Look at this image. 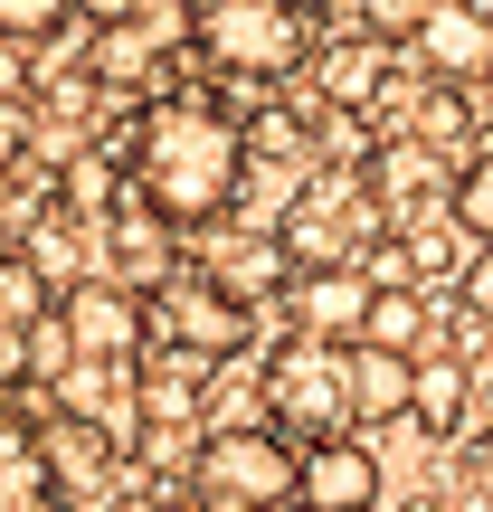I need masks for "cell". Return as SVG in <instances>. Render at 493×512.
Instances as JSON below:
<instances>
[{"mask_svg": "<svg viewBox=\"0 0 493 512\" xmlns=\"http://www.w3.org/2000/svg\"><path fill=\"white\" fill-rule=\"evenodd\" d=\"M124 171H133V200L190 238V228L228 219V200L247 181V114L209 86H171L152 105H133Z\"/></svg>", "mask_w": 493, "mask_h": 512, "instance_id": "cell-1", "label": "cell"}, {"mask_svg": "<svg viewBox=\"0 0 493 512\" xmlns=\"http://www.w3.org/2000/svg\"><path fill=\"white\" fill-rule=\"evenodd\" d=\"M313 38H323V10H294V0H200L190 10V48L228 86H285V76H304Z\"/></svg>", "mask_w": 493, "mask_h": 512, "instance_id": "cell-2", "label": "cell"}, {"mask_svg": "<svg viewBox=\"0 0 493 512\" xmlns=\"http://www.w3.org/2000/svg\"><path fill=\"white\" fill-rule=\"evenodd\" d=\"M380 200L361 190V162H332V171H304L285 200V219H275V247H285L294 275H342L361 266V247L380 238Z\"/></svg>", "mask_w": 493, "mask_h": 512, "instance_id": "cell-3", "label": "cell"}, {"mask_svg": "<svg viewBox=\"0 0 493 512\" xmlns=\"http://www.w3.org/2000/svg\"><path fill=\"white\" fill-rule=\"evenodd\" d=\"M256 389H266V427L294 446V456L323 446V437H351V351L275 342L266 370H256Z\"/></svg>", "mask_w": 493, "mask_h": 512, "instance_id": "cell-4", "label": "cell"}, {"mask_svg": "<svg viewBox=\"0 0 493 512\" xmlns=\"http://www.w3.org/2000/svg\"><path fill=\"white\" fill-rule=\"evenodd\" d=\"M143 342L162 351V361H200V370H228L238 351L256 342V313L238 294H219L200 266H181L162 294H143Z\"/></svg>", "mask_w": 493, "mask_h": 512, "instance_id": "cell-5", "label": "cell"}, {"mask_svg": "<svg viewBox=\"0 0 493 512\" xmlns=\"http://www.w3.org/2000/svg\"><path fill=\"white\" fill-rule=\"evenodd\" d=\"M190 494H219V503H238V512H285L294 503V446L275 437L266 418L209 427L200 456H190Z\"/></svg>", "mask_w": 493, "mask_h": 512, "instance_id": "cell-6", "label": "cell"}, {"mask_svg": "<svg viewBox=\"0 0 493 512\" xmlns=\"http://www.w3.org/2000/svg\"><path fill=\"white\" fill-rule=\"evenodd\" d=\"M86 48H95V86H143V105L152 95H171L162 86V67H171V48H190V10H105V19H86Z\"/></svg>", "mask_w": 493, "mask_h": 512, "instance_id": "cell-7", "label": "cell"}, {"mask_svg": "<svg viewBox=\"0 0 493 512\" xmlns=\"http://www.w3.org/2000/svg\"><path fill=\"white\" fill-rule=\"evenodd\" d=\"M304 86H313V105H323L332 124L380 114L389 86H399V38H380V29H342V38H332V29H323V38H313Z\"/></svg>", "mask_w": 493, "mask_h": 512, "instance_id": "cell-8", "label": "cell"}, {"mask_svg": "<svg viewBox=\"0 0 493 512\" xmlns=\"http://www.w3.org/2000/svg\"><path fill=\"white\" fill-rule=\"evenodd\" d=\"M57 332H67L76 370H133L143 361V304H133L124 285H105V275H86V285L57 294Z\"/></svg>", "mask_w": 493, "mask_h": 512, "instance_id": "cell-9", "label": "cell"}, {"mask_svg": "<svg viewBox=\"0 0 493 512\" xmlns=\"http://www.w3.org/2000/svg\"><path fill=\"white\" fill-rule=\"evenodd\" d=\"M38 465H48V494L57 503H95V494L124 484V437H114L105 418L48 408V418H38Z\"/></svg>", "mask_w": 493, "mask_h": 512, "instance_id": "cell-10", "label": "cell"}, {"mask_svg": "<svg viewBox=\"0 0 493 512\" xmlns=\"http://www.w3.org/2000/svg\"><path fill=\"white\" fill-rule=\"evenodd\" d=\"M408 48H418L427 86H493V10H465V0H427L408 10Z\"/></svg>", "mask_w": 493, "mask_h": 512, "instance_id": "cell-11", "label": "cell"}, {"mask_svg": "<svg viewBox=\"0 0 493 512\" xmlns=\"http://www.w3.org/2000/svg\"><path fill=\"white\" fill-rule=\"evenodd\" d=\"M380 494H389V465L361 437H323L294 456V512H380Z\"/></svg>", "mask_w": 493, "mask_h": 512, "instance_id": "cell-12", "label": "cell"}, {"mask_svg": "<svg viewBox=\"0 0 493 512\" xmlns=\"http://www.w3.org/2000/svg\"><path fill=\"white\" fill-rule=\"evenodd\" d=\"M95 256H105V285H124L133 304H143V294H162L171 275H181V228L152 219L143 200H124L105 228H95Z\"/></svg>", "mask_w": 493, "mask_h": 512, "instance_id": "cell-13", "label": "cell"}, {"mask_svg": "<svg viewBox=\"0 0 493 512\" xmlns=\"http://www.w3.org/2000/svg\"><path fill=\"white\" fill-rule=\"evenodd\" d=\"M294 342H323V351H361V332H370V285L361 275H294Z\"/></svg>", "mask_w": 493, "mask_h": 512, "instance_id": "cell-14", "label": "cell"}, {"mask_svg": "<svg viewBox=\"0 0 493 512\" xmlns=\"http://www.w3.org/2000/svg\"><path fill=\"white\" fill-rule=\"evenodd\" d=\"M200 275H209L219 294H238L247 313H256V304H275V294H294V266H285V247H275V228H266V238H228Z\"/></svg>", "mask_w": 493, "mask_h": 512, "instance_id": "cell-15", "label": "cell"}, {"mask_svg": "<svg viewBox=\"0 0 493 512\" xmlns=\"http://www.w3.org/2000/svg\"><path fill=\"white\" fill-rule=\"evenodd\" d=\"M408 389H418V361L351 351V427H408Z\"/></svg>", "mask_w": 493, "mask_h": 512, "instance_id": "cell-16", "label": "cell"}, {"mask_svg": "<svg viewBox=\"0 0 493 512\" xmlns=\"http://www.w3.org/2000/svg\"><path fill=\"white\" fill-rule=\"evenodd\" d=\"M57 313V294H48V275L29 266L19 247H0V361H19L29 351V332Z\"/></svg>", "mask_w": 493, "mask_h": 512, "instance_id": "cell-17", "label": "cell"}, {"mask_svg": "<svg viewBox=\"0 0 493 512\" xmlns=\"http://www.w3.org/2000/svg\"><path fill=\"white\" fill-rule=\"evenodd\" d=\"M48 465H38V427H19V408H0V512H48Z\"/></svg>", "mask_w": 493, "mask_h": 512, "instance_id": "cell-18", "label": "cell"}, {"mask_svg": "<svg viewBox=\"0 0 493 512\" xmlns=\"http://www.w3.org/2000/svg\"><path fill=\"white\" fill-rule=\"evenodd\" d=\"M465 389H475V370H456V361H437V351H427V361H418V389H408V427H427V437H456Z\"/></svg>", "mask_w": 493, "mask_h": 512, "instance_id": "cell-19", "label": "cell"}, {"mask_svg": "<svg viewBox=\"0 0 493 512\" xmlns=\"http://www.w3.org/2000/svg\"><path fill=\"white\" fill-rule=\"evenodd\" d=\"M408 143L437 152V162H446L456 143H475V95H465V86H427L418 105H408Z\"/></svg>", "mask_w": 493, "mask_h": 512, "instance_id": "cell-20", "label": "cell"}, {"mask_svg": "<svg viewBox=\"0 0 493 512\" xmlns=\"http://www.w3.org/2000/svg\"><path fill=\"white\" fill-rule=\"evenodd\" d=\"M361 351H389V361H427V304H418V285L370 294V332H361Z\"/></svg>", "mask_w": 493, "mask_h": 512, "instance_id": "cell-21", "label": "cell"}, {"mask_svg": "<svg viewBox=\"0 0 493 512\" xmlns=\"http://www.w3.org/2000/svg\"><path fill=\"white\" fill-rule=\"evenodd\" d=\"M446 228L465 238V256H493V152L456 162V190H446Z\"/></svg>", "mask_w": 493, "mask_h": 512, "instance_id": "cell-22", "label": "cell"}, {"mask_svg": "<svg viewBox=\"0 0 493 512\" xmlns=\"http://www.w3.org/2000/svg\"><path fill=\"white\" fill-rule=\"evenodd\" d=\"M456 313H465V332H493V256L456 266Z\"/></svg>", "mask_w": 493, "mask_h": 512, "instance_id": "cell-23", "label": "cell"}, {"mask_svg": "<svg viewBox=\"0 0 493 512\" xmlns=\"http://www.w3.org/2000/svg\"><path fill=\"white\" fill-rule=\"evenodd\" d=\"M29 86H38V57L0 38V114H10V105H29Z\"/></svg>", "mask_w": 493, "mask_h": 512, "instance_id": "cell-24", "label": "cell"}, {"mask_svg": "<svg viewBox=\"0 0 493 512\" xmlns=\"http://www.w3.org/2000/svg\"><path fill=\"white\" fill-rule=\"evenodd\" d=\"M114 512H190V494H181V484H171V494H162V484H133Z\"/></svg>", "mask_w": 493, "mask_h": 512, "instance_id": "cell-25", "label": "cell"}, {"mask_svg": "<svg viewBox=\"0 0 493 512\" xmlns=\"http://www.w3.org/2000/svg\"><path fill=\"white\" fill-rule=\"evenodd\" d=\"M465 465H475V484H484V494H493V427H484V437H475V446H465Z\"/></svg>", "mask_w": 493, "mask_h": 512, "instance_id": "cell-26", "label": "cell"}]
</instances>
